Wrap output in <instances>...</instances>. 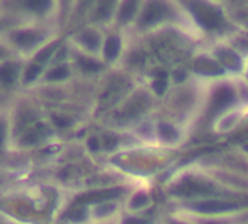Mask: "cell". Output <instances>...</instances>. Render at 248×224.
I'll use <instances>...</instances> for the list:
<instances>
[{
  "instance_id": "1",
  "label": "cell",
  "mask_w": 248,
  "mask_h": 224,
  "mask_svg": "<svg viewBox=\"0 0 248 224\" xmlns=\"http://www.w3.org/2000/svg\"><path fill=\"white\" fill-rule=\"evenodd\" d=\"M192 10L202 26L206 29H217L222 25V16L218 9L205 3V1H195L192 3Z\"/></svg>"
},
{
  "instance_id": "2",
  "label": "cell",
  "mask_w": 248,
  "mask_h": 224,
  "mask_svg": "<svg viewBox=\"0 0 248 224\" xmlns=\"http://www.w3.org/2000/svg\"><path fill=\"white\" fill-rule=\"evenodd\" d=\"M167 13V6L161 0H150L141 15V25H151L163 19Z\"/></svg>"
},
{
  "instance_id": "3",
  "label": "cell",
  "mask_w": 248,
  "mask_h": 224,
  "mask_svg": "<svg viewBox=\"0 0 248 224\" xmlns=\"http://www.w3.org/2000/svg\"><path fill=\"white\" fill-rule=\"evenodd\" d=\"M176 192H177V195H183V197H189V195H211L214 192V188L209 184H205V182L189 181V182H183L180 187H177Z\"/></svg>"
},
{
  "instance_id": "4",
  "label": "cell",
  "mask_w": 248,
  "mask_h": 224,
  "mask_svg": "<svg viewBox=\"0 0 248 224\" xmlns=\"http://www.w3.org/2000/svg\"><path fill=\"white\" fill-rule=\"evenodd\" d=\"M235 99V95H234V90L227 87V86H222L219 87L215 93H214V98H212V109L214 111H221L224 108H228Z\"/></svg>"
},
{
  "instance_id": "5",
  "label": "cell",
  "mask_w": 248,
  "mask_h": 224,
  "mask_svg": "<svg viewBox=\"0 0 248 224\" xmlns=\"http://www.w3.org/2000/svg\"><path fill=\"white\" fill-rule=\"evenodd\" d=\"M122 192V190H105V191H96V192H89L84 194L81 197H78L77 203L78 204H90V203H99V201H105V200H110V198H116L119 194Z\"/></svg>"
},
{
  "instance_id": "6",
  "label": "cell",
  "mask_w": 248,
  "mask_h": 224,
  "mask_svg": "<svg viewBox=\"0 0 248 224\" xmlns=\"http://www.w3.org/2000/svg\"><path fill=\"white\" fill-rule=\"evenodd\" d=\"M195 210L202 211V213H222V211H230L238 208L237 204H230V203H222V201H205V203H198L193 206Z\"/></svg>"
},
{
  "instance_id": "7",
  "label": "cell",
  "mask_w": 248,
  "mask_h": 224,
  "mask_svg": "<svg viewBox=\"0 0 248 224\" xmlns=\"http://www.w3.org/2000/svg\"><path fill=\"white\" fill-rule=\"evenodd\" d=\"M15 42L19 45V47H23V48H29L35 44H38L41 41V34L35 32V31H22V32H17L15 34Z\"/></svg>"
},
{
  "instance_id": "8",
  "label": "cell",
  "mask_w": 248,
  "mask_h": 224,
  "mask_svg": "<svg viewBox=\"0 0 248 224\" xmlns=\"http://www.w3.org/2000/svg\"><path fill=\"white\" fill-rule=\"evenodd\" d=\"M17 76V67L15 64H4L0 67V82L3 85H10Z\"/></svg>"
},
{
  "instance_id": "9",
  "label": "cell",
  "mask_w": 248,
  "mask_h": 224,
  "mask_svg": "<svg viewBox=\"0 0 248 224\" xmlns=\"http://www.w3.org/2000/svg\"><path fill=\"white\" fill-rule=\"evenodd\" d=\"M137 4H138V0H125L119 9V19L122 22L129 20L137 10Z\"/></svg>"
},
{
  "instance_id": "10",
  "label": "cell",
  "mask_w": 248,
  "mask_h": 224,
  "mask_svg": "<svg viewBox=\"0 0 248 224\" xmlns=\"http://www.w3.org/2000/svg\"><path fill=\"white\" fill-rule=\"evenodd\" d=\"M22 3L28 10L35 13H44L51 6V0H22Z\"/></svg>"
},
{
  "instance_id": "11",
  "label": "cell",
  "mask_w": 248,
  "mask_h": 224,
  "mask_svg": "<svg viewBox=\"0 0 248 224\" xmlns=\"http://www.w3.org/2000/svg\"><path fill=\"white\" fill-rule=\"evenodd\" d=\"M119 48H121V41L119 38L116 36H112L106 41V45H105V55L108 60H113L118 52H119Z\"/></svg>"
},
{
  "instance_id": "12",
  "label": "cell",
  "mask_w": 248,
  "mask_h": 224,
  "mask_svg": "<svg viewBox=\"0 0 248 224\" xmlns=\"http://www.w3.org/2000/svg\"><path fill=\"white\" fill-rule=\"evenodd\" d=\"M115 0H100L97 9H96V17L99 19H108L113 10Z\"/></svg>"
},
{
  "instance_id": "13",
  "label": "cell",
  "mask_w": 248,
  "mask_h": 224,
  "mask_svg": "<svg viewBox=\"0 0 248 224\" xmlns=\"http://www.w3.org/2000/svg\"><path fill=\"white\" fill-rule=\"evenodd\" d=\"M80 39H81V42H83L89 50H96V48L99 47V42H100L99 35H97L96 32H93V31H86V32H83L81 36H80Z\"/></svg>"
},
{
  "instance_id": "14",
  "label": "cell",
  "mask_w": 248,
  "mask_h": 224,
  "mask_svg": "<svg viewBox=\"0 0 248 224\" xmlns=\"http://www.w3.org/2000/svg\"><path fill=\"white\" fill-rule=\"evenodd\" d=\"M158 131H160V136L167 140V141H173L177 138V131L174 130V127H171L170 124H161L158 127Z\"/></svg>"
},
{
  "instance_id": "15",
  "label": "cell",
  "mask_w": 248,
  "mask_h": 224,
  "mask_svg": "<svg viewBox=\"0 0 248 224\" xmlns=\"http://www.w3.org/2000/svg\"><path fill=\"white\" fill-rule=\"evenodd\" d=\"M221 58H222V61L225 63V66H228V67H231V69H238V67H240V60H238V57H237L234 52H231V51H224V52L221 54Z\"/></svg>"
},
{
  "instance_id": "16",
  "label": "cell",
  "mask_w": 248,
  "mask_h": 224,
  "mask_svg": "<svg viewBox=\"0 0 248 224\" xmlns=\"http://www.w3.org/2000/svg\"><path fill=\"white\" fill-rule=\"evenodd\" d=\"M78 64L84 71H97V70H100V64L97 61L92 60V58L81 57V58H78Z\"/></svg>"
},
{
  "instance_id": "17",
  "label": "cell",
  "mask_w": 248,
  "mask_h": 224,
  "mask_svg": "<svg viewBox=\"0 0 248 224\" xmlns=\"http://www.w3.org/2000/svg\"><path fill=\"white\" fill-rule=\"evenodd\" d=\"M67 76H68V70H67V67H62V66H58L48 73L49 80H62Z\"/></svg>"
},
{
  "instance_id": "18",
  "label": "cell",
  "mask_w": 248,
  "mask_h": 224,
  "mask_svg": "<svg viewBox=\"0 0 248 224\" xmlns=\"http://www.w3.org/2000/svg\"><path fill=\"white\" fill-rule=\"evenodd\" d=\"M39 71H41V67H39L38 64H32V66H29V67H28V70H26V73H25V79H26V82H32V80H35V79L38 77Z\"/></svg>"
},
{
  "instance_id": "19",
  "label": "cell",
  "mask_w": 248,
  "mask_h": 224,
  "mask_svg": "<svg viewBox=\"0 0 248 224\" xmlns=\"http://www.w3.org/2000/svg\"><path fill=\"white\" fill-rule=\"evenodd\" d=\"M147 201V197L144 195V194H138V195H135L134 197V200L131 201V206L132 207H135V208H138V207H141V206H144V203Z\"/></svg>"
},
{
  "instance_id": "20",
  "label": "cell",
  "mask_w": 248,
  "mask_h": 224,
  "mask_svg": "<svg viewBox=\"0 0 248 224\" xmlns=\"http://www.w3.org/2000/svg\"><path fill=\"white\" fill-rule=\"evenodd\" d=\"M154 87L157 89V92H163L164 90V87H166V82L163 80V79H158V80H155V83H154Z\"/></svg>"
},
{
  "instance_id": "21",
  "label": "cell",
  "mask_w": 248,
  "mask_h": 224,
  "mask_svg": "<svg viewBox=\"0 0 248 224\" xmlns=\"http://www.w3.org/2000/svg\"><path fill=\"white\" fill-rule=\"evenodd\" d=\"M124 224H148L144 220H140V219H126Z\"/></svg>"
},
{
  "instance_id": "22",
  "label": "cell",
  "mask_w": 248,
  "mask_h": 224,
  "mask_svg": "<svg viewBox=\"0 0 248 224\" xmlns=\"http://www.w3.org/2000/svg\"><path fill=\"white\" fill-rule=\"evenodd\" d=\"M4 136H6L4 125H3V122L0 121V147H1V146H3V143H4Z\"/></svg>"
},
{
  "instance_id": "23",
  "label": "cell",
  "mask_w": 248,
  "mask_h": 224,
  "mask_svg": "<svg viewBox=\"0 0 248 224\" xmlns=\"http://www.w3.org/2000/svg\"><path fill=\"white\" fill-rule=\"evenodd\" d=\"M93 1H94V0H81V1H80V4H81V7L84 9V7H87L90 3H93Z\"/></svg>"
},
{
  "instance_id": "24",
  "label": "cell",
  "mask_w": 248,
  "mask_h": 224,
  "mask_svg": "<svg viewBox=\"0 0 248 224\" xmlns=\"http://www.w3.org/2000/svg\"><path fill=\"white\" fill-rule=\"evenodd\" d=\"M89 144H90V146H93L92 149H97V147H99V143H97V140H96V138H92Z\"/></svg>"
},
{
  "instance_id": "25",
  "label": "cell",
  "mask_w": 248,
  "mask_h": 224,
  "mask_svg": "<svg viewBox=\"0 0 248 224\" xmlns=\"http://www.w3.org/2000/svg\"><path fill=\"white\" fill-rule=\"evenodd\" d=\"M3 54H4V51H3V50L0 48V57H3Z\"/></svg>"
},
{
  "instance_id": "26",
  "label": "cell",
  "mask_w": 248,
  "mask_h": 224,
  "mask_svg": "<svg viewBox=\"0 0 248 224\" xmlns=\"http://www.w3.org/2000/svg\"><path fill=\"white\" fill-rule=\"evenodd\" d=\"M209 224H218V223H209Z\"/></svg>"
},
{
  "instance_id": "27",
  "label": "cell",
  "mask_w": 248,
  "mask_h": 224,
  "mask_svg": "<svg viewBox=\"0 0 248 224\" xmlns=\"http://www.w3.org/2000/svg\"><path fill=\"white\" fill-rule=\"evenodd\" d=\"M173 224H182V223H173Z\"/></svg>"
}]
</instances>
